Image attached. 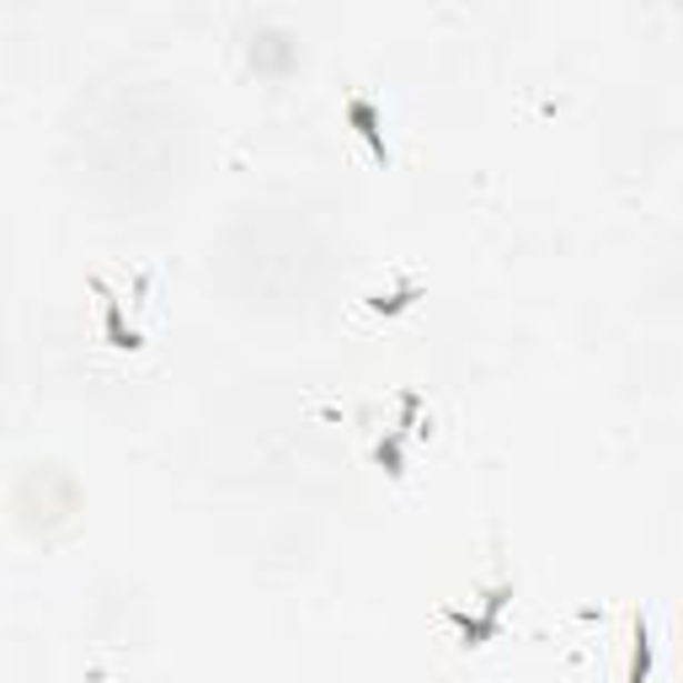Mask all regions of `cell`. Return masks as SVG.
I'll list each match as a JSON object with an SVG mask.
<instances>
[{
	"instance_id": "1",
	"label": "cell",
	"mask_w": 683,
	"mask_h": 683,
	"mask_svg": "<svg viewBox=\"0 0 683 683\" xmlns=\"http://www.w3.org/2000/svg\"><path fill=\"white\" fill-rule=\"evenodd\" d=\"M508 599H513V587H508V582H496V587L481 593V609H475V614L449 603V609H443V620L460 630V641H465V646H486V641H496V620H502Z\"/></svg>"
},
{
	"instance_id": "2",
	"label": "cell",
	"mask_w": 683,
	"mask_h": 683,
	"mask_svg": "<svg viewBox=\"0 0 683 683\" xmlns=\"http://www.w3.org/2000/svg\"><path fill=\"white\" fill-rule=\"evenodd\" d=\"M348 123H353L358 134H363V144L374 150V161L380 165H390V139H384V118H380V108L363 97V91H353L348 97Z\"/></svg>"
},
{
	"instance_id": "3",
	"label": "cell",
	"mask_w": 683,
	"mask_h": 683,
	"mask_svg": "<svg viewBox=\"0 0 683 683\" xmlns=\"http://www.w3.org/2000/svg\"><path fill=\"white\" fill-rule=\"evenodd\" d=\"M91 289L102 294V331H108V348H118V353H139L144 337L129 327V315H123V304L108 294V283H91Z\"/></svg>"
},
{
	"instance_id": "4",
	"label": "cell",
	"mask_w": 683,
	"mask_h": 683,
	"mask_svg": "<svg viewBox=\"0 0 683 683\" xmlns=\"http://www.w3.org/2000/svg\"><path fill=\"white\" fill-rule=\"evenodd\" d=\"M416 300H422V283L406 278V283L390 289V294H369V310H374V315H401V310H411Z\"/></svg>"
},
{
	"instance_id": "5",
	"label": "cell",
	"mask_w": 683,
	"mask_h": 683,
	"mask_svg": "<svg viewBox=\"0 0 683 683\" xmlns=\"http://www.w3.org/2000/svg\"><path fill=\"white\" fill-rule=\"evenodd\" d=\"M646 679H652V630H646V620H635V646H630L625 683H646Z\"/></svg>"
},
{
	"instance_id": "6",
	"label": "cell",
	"mask_w": 683,
	"mask_h": 683,
	"mask_svg": "<svg viewBox=\"0 0 683 683\" xmlns=\"http://www.w3.org/2000/svg\"><path fill=\"white\" fill-rule=\"evenodd\" d=\"M401 454H406V428H390V433L380 438V449H374V460L384 465V475H406Z\"/></svg>"
}]
</instances>
